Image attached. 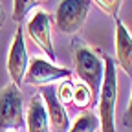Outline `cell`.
Here are the masks:
<instances>
[{"mask_svg":"<svg viewBox=\"0 0 132 132\" xmlns=\"http://www.w3.org/2000/svg\"><path fill=\"white\" fill-rule=\"evenodd\" d=\"M116 99H118V68L112 57H105L103 85L97 95L101 132H116Z\"/></svg>","mask_w":132,"mask_h":132,"instance_id":"6da1fadb","label":"cell"},{"mask_svg":"<svg viewBox=\"0 0 132 132\" xmlns=\"http://www.w3.org/2000/svg\"><path fill=\"white\" fill-rule=\"evenodd\" d=\"M73 62H75V72L79 79L92 90L94 103H97V95L103 85V73H105V62L97 57L94 50L86 46H79L73 52Z\"/></svg>","mask_w":132,"mask_h":132,"instance_id":"7a4b0ae2","label":"cell"},{"mask_svg":"<svg viewBox=\"0 0 132 132\" xmlns=\"http://www.w3.org/2000/svg\"><path fill=\"white\" fill-rule=\"evenodd\" d=\"M26 127L22 95L16 85L9 82L0 90V132L20 130Z\"/></svg>","mask_w":132,"mask_h":132,"instance_id":"3957f363","label":"cell"},{"mask_svg":"<svg viewBox=\"0 0 132 132\" xmlns=\"http://www.w3.org/2000/svg\"><path fill=\"white\" fill-rule=\"evenodd\" d=\"M90 6L92 0H62L55 11V26L68 35L77 33L86 22Z\"/></svg>","mask_w":132,"mask_h":132,"instance_id":"277c9868","label":"cell"},{"mask_svg":"<svg viewBox=\"0 0 132 132\" xmlns=\"http://www.w3.org/2000/svg\"><path fill=\"white\" fill-rule=\"evenodd\" d=\"M28 35L33 40V44L39 46L52 61L57 59L53 50V39H52V19L46 11L39 9L31 16V20L28 22Z\"/></svg>","mask_w":132,"mask_h":132,"instance_id":"5b68a950","label":"cell"},{"mask_svg":"<svg viewBox=\"0 0 132 132\" xmlns=\"http://www.w3.org/2000/svg\"><path fill=\"white\" fill-rule=\"evenodd\" d=\"M66 77H72L70 70L59 68V66L37 57V59H31V62L28 64L24 82L33 85V86H44V85H50V82H55V81L66 79Z\"/></svg>","mask_w":132,"mask_h":132,"instance_id":"8992f818","label":"cell"},{"mask_svg":"<svg viewBox=\"0 0 132 132\" xmlns=\"http://www.w3.org/2000/svg\"><path fill=\"white\" fill-rule=\"evenodd\" d=\"M28 50H26V42H24V31L19 26L15 33L13 44L9 48V55H7V73L13 81V85L22 86L24 85V75L28 70Z\"/></svg>","mask_w":132,"mask_h":132,"instance_id":"52a82bcc","label":"cell"},{"mask_svg":"<svg viewBox=\"0 0 132 132\" xmlns=\"http://www.w3.org/2000/svg\"><path fill=\"white\" fill-rule=\"evenodd\" d=\"M44 99V105H46V112H48V121H50V130L52 132H68L70 128V119H68V114H66L64 105L59 101L55 86H50L44 85L40 86L39 92Z\"/></svg>","mask_w":132,"mask_h":132,"instance_id":"ba28073f","label":"cell"},{"mask_svg":"<svg viewBox=\"0 0 132 132\" xmlns=\"http://www.w3.org/2000/svg\"><path fill=\"white\" fill-rule=\"evenodd\" d=\"M116 57L123 72L132 77V37L118 16H116Z\"/></svg>","mask_w":132,"mask_h":132,"instance_id":"9c48e42d","label":"cell"},{"mask_svg":"<svg viewBox=\"0 0 132 132\" xmlns=\"http://www.w3.org/2000/svg\"><path fill=\"white\" fill-rule=\"evenodd\" d=\"M26 127H28V132H52L50 130L46 105H44V99L40 94H35L29 101L28 116H26Z\"/></svg>","mask_w":132,"mask_h":132,"instance_id":"30bf717a","label":"cell"},{"mask_svg":"<svg viewBox=\"0 0 132 132\" xmlns=\"http://www.w3.org/2000/svg\"><path fill=\"white\" fill-rule=\"evenodd\" d=\"M72 105L79 110H86L94 105V95L92 90L85 82H73V95H72Z\"/></svg>","mask_w":132,"mask_h":132,"instance_id":"8fae6325","label":"cell"},{"mask_svg":"<svg viewBox=\"0 0 132 132\" xmlns=\"http://www.w3.org/2000/svg\"><path fill=\"white\" fill-rule=\"evenodd\" d=\"M99 125V119L94 112H85L75 119V123L68 128V132H95Z\"/></svg>","mask_w":132,"mask_h":132,"instance_id":"7c38bea8","label":"cell"},{"mask_svg":"<svg viewBox=\"0 0 132 132\" xmlns=\"http://www.w3.org/2000/svg\"><path fill=\"white\" fill-rule=\"evenodd\" d=\"M35 6H37V0H13V20L24 22V19Z\"/></svg>","mask_w":132,"mask_h":132,"instance_id":"4fadbf2b","label":"cell"},{"mask_svg":"<svg viewBox=\"0 0 132 132\" xmlns=\"http://www.w3.org/2000/svg\"><path fill=\"white\" fill-rule=\"evenodd\" d=\"M57 92V97H59V101L66 106V105H72V95H73V82L70 81V77H66L61 85L55 88Z\"/></svg>","mask_w":132,"mask_h":132,"instance_id":"5bb4252c","label":"cell"},{"mask_svg":"<svg viewBox=\"0 0 132 132\" xmlns=\"http://www.w3.org/2000/svg\"><path fill=\"white\" fill-rule=\"evenodd\" d=\"M94 2L101 7L106 15H110V16H118V11H119V7H121V0H94Z\"/></svg>","mask_w":132,"mask_h":132,"instance_id":"9a60e30c","label":"cell"},{"mask_svg":"<svg viewBox=\"0 0 132 132\" xmlns=\"http://www.w3.org/2000/svg\"><path fill=\"white\" fill-rule=\"evenodd\" d=\"M123 123H125V127H130V128H132V95H130L128 108H127V112H125V116H123Z\"/></svg>","mask_w":132,"mask_h":132,"instance_id":"2e32d148","label":"cell"},{"mask_svg":"<svg viewBox=\"0 0 132 132\" xmlns=\"http://www.w3.org/2000/svg\"><path fill=\"white\" fill-rule=\"evenodd\" d=\"M4 20H6V13H4V9H2V6H0V28L4 26Z\"/></svg>","mask_w":132,"mask_h":132,"instance_id":"e0dca14e","label":"cell"},{"mask_svg":"<svg viewBox=\"0 0 132 132\" xmlns=\"http://www.w3.org/2000/svg\"><path fill=\"white\" fill-rule=\"evenodd\" d=\"M40 2H46V0H37V4H40Z\"/></svg>","mask_w":132,"mask_h":132,"instance_id":"ac0fdd59","label":"cell"}]
</instances>
